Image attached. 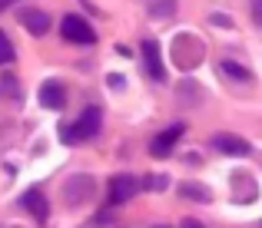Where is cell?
<instances>
[{"mask_svg":"<svg viewBox=\"0 0 262 228\" xmlns=\"http://www.w3.org/2000/svg\"><path fill=\"white\" fill-rule=\"evenodd\" d=\"M100 122H103L100 109H96V106H86V109H83V113H80L73 122H63V126H60V139H63L67 146H70V142L93 139V136L100 133Z\"/></svg>","mask_w":262,"mask_h":228,"instance_id":"cell-1","label":"cell"},{"mask_svg":"<svg viewBox=\"0 0 262 228\" xmlns=\"http://www.w3.org/2000/svg\"><path fill=\"white\" fill-rule=\"evenodd\" d=\"M60 33H63V40H70V43H80V46L96 43L93 27H90L83 17H77V13H67V17L60 20Z\"/></svg>","mask_w":262,"mask_h":228,"instance_id":"cell-2","label":"cell"},{"mask_svg":"<svg viewBox=\"0 0 262 228\" xmlns=\"http://www.w3.org/2000/svg\"><path fill=\"white\" fill-rule=\"evenodd\" d=\"M93 192H96V182H93V175H86V172H80V175H73V179H67V182H63V198L70 205L90 202Z\"/></svg>","mask_w":262,"mask_h":228,"instance_id":"cell-3","label":"cell"},{"mask_svg":"<svg viewBox=\"0 0 262 228\" xmlns=\"http://www.w3.org/2000/svg\"><path fill=\"white\" fill-rule=\"evenodd\" d=\"M183 133H186V126L183 122H173L169 129H163L160 136H153V142H149V152H153L156 159H166L169 152H173V146L179 139H183Z\"/></svg>","mask_w":262,"mask_h":228,"instance_id":"cell-4","label":"cell"},{"mask_svg":"<svg viewBox=\"0 0 262 228\" xmlns=\"http://www.w3.org/2000/svg\"><path fill=\"white\" fill-rule=\"evenodd\" d=\"M140 192V179L133 175H113L110 179V205H126Z\"/></svg>","mask_w":262,"mask_h":228,"instance_id":"cell-5","label":"cell"},{"mask_svg":"<svg viewBox=\"0 0 262 228\" xmlns=\"http://www.w3.org/2000/svg\"><path fill=\"white\" fill-rule=\"evenodd\" d=\"M212 149L223 152V156H236V159H243V156H249V152H252V146L243 139V136H232V133L212 136Z\"/></svg>","mask_w":262,"mask_h":228,"instance_id":"cell-6","label":"cell"},{"mask_svg":"<svg viewBox=\"0 0 262 228\" xmlns=\"http://www.w3.org/2000/svg\"><path fill=\"white\" fill-rule=\"evenodd\" d=\"M20 205H24L37 222H47V218H50V202H47V195L40 189H27L24 195H20Z\"/></svg>","mask_w":262,"mask_h":228,"instance_id":"cell-7","label":"cell"},{"mask_svg":"<svg viewBox=\"0 0 262 228\" xmlns=\"http://www.w3.org/2000/svg\"><path fill=\"white\" fill-rule=\"evenodd\" d=\"M20 23H24L27 33H33V37H47V33H50V17H47L43 10H37V7H24V10H20Z\"/></svg>","mask_w":262,"mask_h":228,"instance_id":"cell-8","label":"cell"},{"mask_svg":"<svg viewBox=\"0 0 262 228\" xmlns=\"http://www.w3.org/2000/svg\"><path fill=\"white\" fill-rule=\"evenodd\" d=\"M143 60H146V73L153 76L156 83H163V80H166V66H163L160 43H156V40H143Z\"/></svg>","mask_w":262,"mask_h":228,"instance_id":"cell-9","label":"cell"},{"mask_svg":"<svg viewBox=\"0 0 262 228\" xmlns=\"http://www.w3.org/2000/svg\"><path fill=\"white\" fill-rule=\"evenodd\" d=\"M63 103H67L63 83L50 80V83H43V86H40V106H43V109H63Z\"/></svg>","mask_w":262,"mask_h":228,"instance_id":"cell-10","label":"cell"},{"mask_svg":"<svg viewBox=\"0 0 262 228\" xmlns=\"http://www.w3.org/2000/svg\"><path fill=\"white\" fill-rule=\"evenodd\" d=\"M232 185H239V192H232V195H236V202H249V198L256 195V185H252V179L246 175V172L232 175Z\"/></svg>","mask_w":262,"mask_h":228,"instance_id":"cell-11","label":"cell"},{"mask_svg":"<svg viewBox=\"0 0 262 228\" xmlns=\"http://www.w3.org/2000/svg\"><path fill=\"white\" fill-rule=\"evenodd\" d=\"M179 195H183V198H192V202H209V198H212V192L206 189V185L183 182V185H179Z\"/></svg>","mask_w":262,"mask_h":228,"instance_id":"cell-12","label":"cell"},{"mask_svg":"<svg viewBox=\"0 0 262 228\" xmlns=\"http://www.w3.org/2000/svg\"><path fill=\"white\" fill-rule=\"evenodd\" d=\"M219 70H223L226 80H236V83H249L252 80L249 70H246V66H239V63H232V60H223V63H219Z\"/></svg>","mask_w":262,"mask_h":228,"instance_id":"cell-13","label":"cell"},{"mask_svg":"<svg viewBox=\"0 0 262 228\" xmlns=\"http://www.w3.org/2000/svg\"><path fill=\"white\" fill-rule=\"evenodd\" d=\"M176 93H179V96H186V99H183L186 106H196V103L203 99V89H199L196 83L189 80V76H186V80H179V89H176Z\"/></svg>","mask_w":262,"mask_h":228,"instance_id":"cell-14","label":"cell"},{"mask_svg":"<svg viewBox=\"0 0 262 228\" xmlns=\"http://www.w3.org/2000/svg\"><path fill=\"white\" fill-rule=\"evenodd\" d=\"M176 13V0H153L149 4V17L153 20H173Z\"/></svg>","mask_w":262,"mask_h":228,"instance_id":"cell-15","label":"cell"},{"mask_svg":"<svg viewBox=\"0 0 262 228\" xmlns=\"http://www.w3.org/2000/svg\"><path fill=\"white\" fill-rule=\"evenodd\" d=\"M13 60H17V50H13V43L4 37V33H0V66L13 63Z\"/></svg>","mask_w":262,"mask_h":228,"instance_id":"cell-16","label":"cell"},{"mask_svg":"<svg viewBox=\"0 0 262 228\" xmlns=\"http://www.w3.org/2000/svg\"><path fill=\"white\" fill-rule=\"evenodd\" d=\"M169 185L166 175H146V182H140V189H149V192H163Z\"/></svg>","mask_w":262,"mask_h":228,"instance_id":"cell-17","label":"cell"},{"mask_svg":"<svg viewBox=\"0 0 262 228\" xmlns=\"http://www.w3.org/2000/svg\"><path fill=\"white\" fill-rule=\"evenodd\" d=\"M252 20L262 27V0H252Z\"/></svg>","mask_w":262,"mask_h":228,"instance_id":"cell-18","label":"cell"},{"mask_svg":"<svg viewBox=\"0 0 262 228\" xmlns=\"http://www.w3.org/2000/svg\"><path fill=\"white\" fill-rule=\"evenodd\" d=\"M209 20H212V23H216V27H229V23H232V20L226 17V13H212Z\"/></svg>","mask_w":262,"mask_h":228,"instance_id":"cell-19","label":"cell"},{"mask_svg":"<svg viewBox=\"0 0 262 228\" xmlns=\"http://www.w3.org/2000/svg\"><path fill=\"white\" fill-rule=\"evenodd\" d=\"M183 228H206V225H203V222H196V218H186Z\"/></svg>","mask_w":262,"mask_h":228,"instance_id":"cell-20","label":"cell"},{"mask_svg":"<svg viewBox=\"0 0 262 228\" xmlns=\"http://www.w3.org/2000/svg\"><path fill=\"white\" fill-rule=\"evenodd\" d=\"M13 4V0H0V10H7V7H10Z\"/></svg>","mask_w":262,"mask_h":228,"instance_id":"cell-21","label":"cell"},{"mask_svg":"<svg viewBox=\"0 0 262 228\" xmlns=\"http://www.w3.org/2000/svg\"><path fill=\"white\" fill-rule=\"evenodd\" d=\"M156 228H169V225H156Z\"/></svg>","mask_w":262,"mask_h":228,"instance_id":"cell-22","label":"cell"},{"mask_svg":"<svg viewBox=\"0 0 262 228\" xmlns=\"http://www.w3.org/2000/svg\"><path fill=\"white\" fill-rule=\"evenodd\" d=\"M256 228H262V222H259V225H256Z\"/></svg>","mask_w":262,"mask_h":228,"instance_id":"cell-23","label":"cell"}]
</instances>
